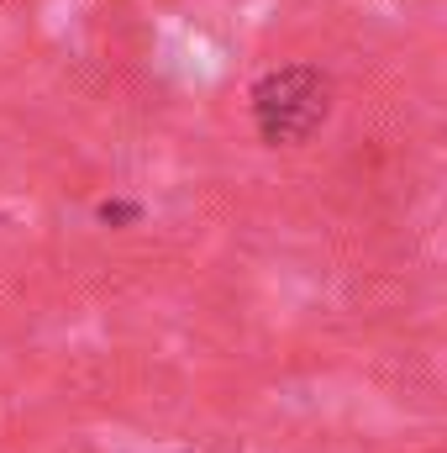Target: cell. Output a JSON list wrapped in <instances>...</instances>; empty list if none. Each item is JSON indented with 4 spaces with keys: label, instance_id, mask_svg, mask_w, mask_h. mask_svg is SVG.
I'll list each match as a JSON object with an SVG mask.
<instances>
[{
    "label": "cell",
    "instance_id": "obj_1",
    "mask_svg": "<svg viewBox=\"0 0 447 453\" xmlns=\"http://www.w3.org/2000/svg\"><path fill=\"white\" fill-rule=\"evenodd\" d=\"M247 106H253V127H258L263 142L295 148V142H306V137H316L327 127L332 80L322 69H311V64H284V69H269L253 85Z\"/></svg>",
    "mask_w": 447,
    "mask_h": 453
},
{
    "label": "cell",
    "instance_id": "obj_2",
    "mask_svg": "<svg viewBox=\"0 0 447 453\" xmlns=\"http://www.w3.org/2000/svg\"><path fill=\"white\" fill-rule=\"evenodd\" d=\"M101 217H106V222H137V206H126V201H106Z\"/></svg>",
    "mask_w": 447,
    "mask_h": 453
}]
</instances>
